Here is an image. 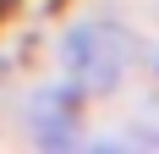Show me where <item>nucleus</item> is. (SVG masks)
Masks as SVG:
<instances>
[{"instance_id":"obj_1","label":"nucleus","mask_w":159,"mask_h":154,"mask_svg":"<svg viewBox=\"0 0 159 154\" xmlns=\"http://www.w3.org/2000/svg\"><path fill=\"white\" fill-rule=\"evenodd\" d=\"M126 55H132V39L115 33V28H104V22H82V28L66 33V44H61L66 72L77 77V88H93V94H104V88L121 83Z\"/></svg>"}]
</instances>
